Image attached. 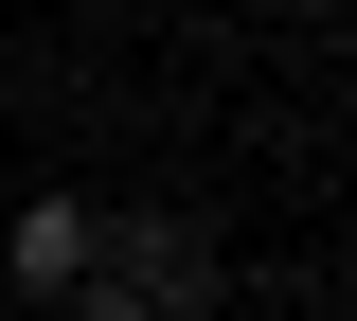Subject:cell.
I'll return each mask as SVG.
<instances>
[{"label": "cell", "instance_id": "cell-1", "mask_svg": "<svg viewBox=\"0 0 357 321\" xmlns=\"http://www.w3.org/2000/svg\"><path fill=\"white\" fill-rule=\"evenodd\" d=\"M89 268H126V285H89L72 321H215V250H197V232H107V250H89Z\"/></svg>", "mask_w": 357, "mask_h": 321}, {"label": "cell", "instance_id": "cell-2", "mask_svg": "<svg viewBox=\"0 0 357 321\" xmlns=\"http://www.w3.org/2000/svg\"><path fill=\"white\" fill-rule=\"evenodd\" d=\"M89 250H107L89 196H36V214H18V285H89Z\"/></svg>", "mask_w": 357, "mask_h": 321}]
</instances>
